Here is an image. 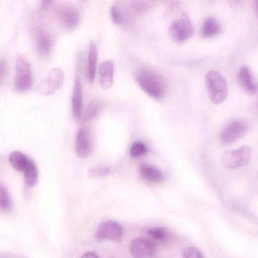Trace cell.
<instances>
[{
  "instance_id": "cell-25",
  "label": "cell",
  "mask_w": 258,
  "mask_h": 258,
  "mask_svg": "<svg viewBox=\"0 0 258 258\" xmlns=\"http://www.w3.org/2000/svg\"><path fill=\"white\" fill-rule=\"evenodd\" d=\"M101 104L98 100L92 101L88 106L86 110L85 117L86 120L93 118L99 111Z\"/></svg>"
},
{
  "instance_id": "cell-1",
  "label": "cell",
  "mask_w": 258,
  "mask_h": 258,
  "mask_svg": "<svg viewBox=\"0 0 258 258\" xmlns=\"http://www.w3.org/2000/svg\"><path fill=\"white\" fill-rule=\"evenodd\" d=\"M135 79L139 87L150 97L157 100L164 97L166 83L157 73L148 69H142L137 72Z\"/></svg>"
},
{
  "instance_id": "cell-21",
  "label": "cell",
  "mask_w": 258,
  "mask_h": 258,
  "mask_svg": "<svg viewBox=\"0 0 258 258\" xmlns=\"http://www.w3.org/2000/svg\"><path fill=\"white\" fill-rule=\"evenodd\" d=\"M25 154L20 151H14L11 153L9 161L11 165L18 171L24 170L28 161Z\"/></svg>"
},
{
  "instance_id": "cell-18",
  "label": "cell",
  "mask_w": 258,
  "mask_h": 258,
  "mask_svg": "<svg viewBox=\"0 0 258 258\" xmlns=\"http://www.w3.org/2000/svg\"><path fill=\"white\" fill-rule=\"evenodd\" d=\"M147 234L153 240L167 243L172 238L170 232L166 228L161 226L151 227L146 231Z\"/></svg>"
},
{
  "instance_id": "cell-31",
  "label": "cell",
  "mask_w": 258,
  "mask_h": 258,
  "mask_svg": "<svg viewBox=\"0 0 258 258\" xmlns=\"http://www.w3.org/2000/svg\"><path fill=\"white\" fill-rule=\"evenodd\" d=\"M254 9L255 13L258 17V0L255 1L254 3Z\"/></svg>"
},
{
  "instance_id": "cell-19",
  "label": "cell",
  "mask_w": 258,
  "mask_h": 258,
  "mask_svg": "<svg viewBox=\"0 0 258 258\" xmlns=\"http://www.w3.org/2000/svg\"><path fill=\"white\" fill-rule=\"evenodd\" d=\"M97 59V53L96 45L94 42H91L89 45L87 67V79L90 83L93 82L94 79Z\"/></svg>"
},
{
  "instance_id": "cell-22",
  "label": "cell",
  "mask_w": 258,
  "mask_h": 258,
  "mask_svg": "<svg viewBox=\"0 0 258 258\" xmlns=\"http://www.w3.org/2000/svg\"><path fill=\"white\" fill-rule=\"evenodd\" d=\"M0 209L4 214H9L13 210V202L6 187L0 186Z\"/></svg>"
},
{
  "instance_id": "cell-3",
  "label": "cell",
  "mask_w": 258,
  "mask_h": 258,
  "mask_svg": "<svg viewBox=\"0 0 258 258\" xmlns=\"http://www.w3.org/2000/svg\"><path fill=\"white\" fill-rule=\"evenodd\" d=\"M14 85L19 92L29 90L32 85L31 70L30 63L23 56H17L15 61Z\"/></svg>"
},
{
  "instance_id": "cell-28",
  "label": "cell",
  "mask_w": 258,
  "mask_h": 258,
  "mask_svg": "<svg viewBox=\"0 0 258 258\" xmlns=\"http://www.w3.org/2000/svg\"><path fill=\"white\" fill-rule=\"evenodd\" d=\"M7 64L5 59H1L0 62V82L1 84L4 82L7 75Z\"/></svg>"
},
{
  "instance_id": "cell-24",
  "label": "cell",
  "mask_w": 258,
  "mask_h": 258,
  "mask_svg": "<svg viewBox=\"0 0 258 258\" xmlns=\"http://www.w3.org/2000/svg\"><path fill=\"white\" fill-rule=\"evenodd\" d=\"M147 151V147L144 143L136 142L131 146L130 155L133 158H138L145 155Z\"/></svg>"
},
{
  "instance_id": "cell-10",
  "label": "cell",
  "mask_w": 258,
  "mask_h": 258,
  "mask_svg": "<svg viewBox=\"0 0 258 258\" xmlns=\"http://www.w3.org/2000/svg\"><path fill=\"white\" fill-rule=\"evenodd\" d=\"M57 19L64 28L73 30L79 25L80 14L76 8L71 5H64L59 7L56 11Z\"/></svg>"
},
{
  "instance_id": "cell-7",
  "label": "cell",
  "mask_w": 258,
  "mask_h": 258,
  "mask_svg": "<svg viewBox=\"0 0 258 258\" xmlns=\"http://www.w3.org/2000/svg\"><path fill=\"white\" fill-rule=\"evenodd\" d=\"M63 81V71L59 68H53L48 72L46 78L38 85L37 91L42 95H51L62 86Z\"/></svg>"
},
{
  "instance_id": "cell-29",
  "label": "cell",
  "mask_w": 258,
  "mask_h": 258,
  "mask_svg": "<svg viewBox=\"0 0 258 258\" xmlns=\"http://www.w3.org/2000/svg\"><path fill=\"white\" fill-rule=\"evenodd\" d=\"M81 258H99V257L94 252L89 251L84 253Z\"/></svg>"
},
{
  "instance_id": "cell-30",
  "label": "cell",
  "mask_w": 258,
  "mask_h": 258,
  "mask_svg": "<svg viewBox=\"0 0 258 258\" xmlns=\"http://www.w3.org/2000/svg\"><path fill=\"white\" fill-rule=\"evenodd\" d=\"M53 3V1H42L40 4V7L42 9H46L51 6Z\"/></svg>"
},
{
  "instance_id": "cell-8",
  "label": "cell",
  "mask_w": 258,
  "mask_h": 258,
  "mask_svg": "<svg viewBox=\"0 0 258 258\" xmlns=\"http://www.w3.org/2000/svg\"><path fill=\"white\" fill-rule=\"evenodd\" d=\"M123 234L122 226L114 221H107L99 225L95 233V238L98 241L111 240L121 241Z\"/></svg>"
},
{
  "instance_id": "cell-17",
  "label": "cell",
  "mask_w": 258,
  "mask_h": 258,
  "mask_svg": "<svg viewBox=\"0 0 258 258\" xmlns=\"http://www.w3.org/2000/svg\"><path fill=\"white\" fill-rule=\"evenodd\" d=\"M139 171L141 176L148 181L158 183L163 179V174L159 169L147 163L140 164Z\"/></svg>"
},
{
  "instance_id": "cell-13",
  "label": "cell",
  "mask_w": 258,
  "mask_h": 258,
  "mask_svg": "<svg viewBox=\"0 0 258 258\" xmlns=\"http://www.w3.org/2000/svg\"><path fill=\"white\" fill-rule=\"evenodd\" d=\"M72 111L73 117L76 121L79 120L82 109V96L80 80L76 78L71 97Z\"/></svg>"
},
{
  "instance_id": "cell-20",
  "label": "cell",
  "mask_w": 258,
  "mask_h": 258,
  "mask_svg": "<svg viewBox=\"0 0 258 258\" xmlns=\"http://www.w3.org/2000/svg\"><path fill=\"white\" fill-rule=\"evenodd\" d=\"M24 172L26 184L30 187L35 185L38 180V172L37 166L32 159L28 158Z\"/></svg>"
},
{
  "instance_id": "cell-15",
  "label": "cell",
  "mask_w": 258,
  "mask_h": 258,
  "mask_svg": "<svg viewBox=\"0 0 258 258\" xmlns=\"http://www.w3.org/2000/svg\"><path fill=\"white\" fill-rule=\"evenodd\" d=\"M237 79L239 84L247 91L255 93L257 86L253 80L249 68L246 66H242L237 74Z\"/></svg>"
},
{
  "instance_id": "cell-12",
  "label": "cell",
  "mask_w": 258,
  "mask_h": 258,
  "mask_svg": "<svg viewBox=\"0 0 258 258\" xmlns=\"http://www.w3.org/2000/svg\"><path fill=\"white\" fill-rule=\"evenodd\" d=\"M35 38L38 52L42 56H47L51 48V38L48 32L37 28L35 31Z\"/></svg>"
},
{
  "instance_id": "cell-4",
  "label": "cell",
  "mask_w": 258,
  "mask_h": 258,
  "mask_svg": "<svg viewBox=\"0 0 258 258\" xmlns=\"http://www.w3.org/2000/svg\"><path fill=\"white\" fill-rule=\"evenodd\" d=\"M169 32L172 40L177 43H182L192 35L194 27L186 13L171 23Z\"/></svg>"
},
{
  "instance_id": "cell-9",
  "label": "cell",
  "mask_w": 258,
  "mask_h": 258,
  "mask_svg": "<svg viewBox=\"0 0 258 258\" xmlns=\"http://www.w3.org/2000/svg\"><path fill=\"white\" fill-rule=\"evenodd\" d=\"M129 249L134 258H151L155 253V245L151 239L138 237L131 241Z\"/></svg>"
},
{
  "instance_id": "cell-27",
  "label": "cell",
  "mask_w": 258,
  "mask_h": 258,
  "mask_svg": "<svg viewBox=\"0 0 258 258\" xmlns=\"http://www.w3.org/2000/svg\"><path fill=\"white\" fill-rule=\"evenodd\" d=\"M183 258H204L202 252L194 247H187L183 253Z\"/></svg>"
},
{
  "instance_id": "cell-2",
  "label": "cell",
  "mask_w": 258,
  "mask_h": 258,
  "mask_svg": "<svg viewBox=\"0 0 258 258\" xmlns=\"http://www.w3.org/2000/svg\"><path fill=\"white\" fill-rule=\"evenodd\" d=\"M205 81L211 101L215 104L222 103L226 98L228 87L226 81L220 73L212 70L207 73Z\"/></svg>"
},
{
  "instance_id": "cell-14",
  "label": "cell",
  "mask_w": 258,
  "mask_h": 258,
  "mask_svg": "<svg viewBox=\"0 0 258 258\" xmlns=\"http://www.w3.org/2000/svg\"><path fill=\"white\" fill-rule=\"evenodd\" d=\"M114 63L111 60L102 62L99 67V83L101 87L107 90L109 89L113 82Z\"/></svg>"
},
{
  "instance_id": "cell-23",
  "label": "cell",
  "mask_w": 258,
  "mask_h": 258,
  "mask_svg": "<svg viewBox=\"0 0 258 258\" xmlns=\"http://www.w3.org/2000/svg\"><path fill=\"white\" fill-rule=\"evenodd\" d=\"M110 16L113 23L116 25H122L125 21V16L121 9L117 5L110 8Z\"/></svg>"
},
{
  "instance_id": "cell-26",
  "label": "cell",
  "mask_w": 258,
  "mask_h": 258,
  "mask_svg": "<svg viewBox=\"0 0 258 258\" xmlns=\"http://www.w3.org/2000/svg\"><path fill=\"white\" fill-rule=\"evenodd\" d=\"M110 169L107 167H94L88 170V175L93 177H100L109 174Z\"/></svg>"
},
{
  "instance_id": "cell-5",
  "label": "cell",
  "mask_w": 258,
  "mask_h": 258,
  "mask_svg": "<svg viewBox=\"0 0 258 258\" xmlns=\"http://www.w3.org/2000/svg\"><path fill=\"white\" fill-rule=\"evenodd\" d=\"M249 128V123L245 120L232 121L221 131L220 136L221 144L229 145L235 143L248 132Z\"/></svg>"
},
{
  "instance_id": "cell-11",
  "label": "cell",
  "mask_w": 258,
  "mask_h": 258,
  "mask_svg": "<svg viewBox=\"0 0 258 258\" xmlns=\"http://www.w3.org/2000/svg\"><path fill=\"white\" fill-rule=\"evenodd\" d=\"M75 149L76 153L79 158H85L89 154L91 149V142L90 134L87 128L82 127L78 132Z\"/></svg>"
},
{
  "instance_id": "cell-16",
  "label": "cell",
  "mask_w": 258,
  "mask_h": 258,
  "mask_svg": "<svg viewBox=\"0 0 258 258\" xmlns=\"http://www.w3.org/2000/svg\"><path fill=\"white\" fill-rule=\"evenodd\" d=\"M222 26L219 21L214 17H209L203 22L201 27V34L205 38H209L218 34Z\"/></svg>"
},
{
  "instance_id": "cell-6",
  "label": "cell",
  "mask_w": 258,
  "mask_h": 258,
  "mask_svg": "<svg viewBox=\"0 0 258 258\" xmlns=\"http://www.w3.org/2000/svg\"><path fill=\"white\" fill-rule=\"evenodd\" d=\"M250 156V147L243 146L236 150L224 151L221 156V162L226 168H236L246 165Z\"/></svg>"
}]
</instances>
